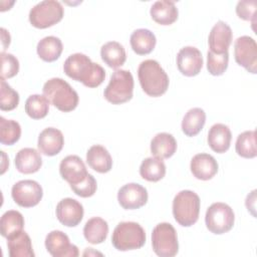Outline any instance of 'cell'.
Segmentation results:
<instances>
[{
  "instance_id": "f1b7e54d",
  "label": "cell",
  "mask_w": 257,
  "mask_h": 257,
  "mask_svg": "<svg viewBox=\"0 0 257 257\" xmlns=\"http://www.w3.org/2000/svg\"><path fill=\"white\" fill-rule=\"evenodd\" d=\"M206 122V112L201 107L189 109L182 120V131L188 137L197 136Z\"/></svg>"
},
{
  "instance_id": "74e56055",
  "label": "cell",
  "mask_w": 257,
  "mask_h": 257,
  "mask_svg": "<svg viewBox=\"0 0 257 257\" xmlns=\"http://www.w3.org/2000/svg\"><path fill=\"white\" fill-rule=\"evenodd\" d=\"M1 79L11 78L19 71V61L11 53L1 52Z\"/></svg>"
},
{
  "instance_id": "e575fe53",
  "label": "cell",
  "mask_w": 257,
  "mask_h": 257,
  "mask_svg": "<svg viewBox=\"0 0 257 257\" xmlns=\"http://www.w3.org/2000/svg\"><path fill=\"white\" fill-rule=\"evenodd\" d=\"M21 136L20 124L13 119L0 117V142L6 146L14 145Z\"/></svg>"
},
{
  "instance_id": "5bb4252c",
  "label": "cell",
  "mask_w": 257,
  "mask_h": 257,
  "mask_svg": "<svg viewBox=\"0 0 257 257\" xmlns=\"http://www.w3.org/2000/svg\"><path fill=\"white\" fill-rule=\"evenodd\" d=\"M177 66L179 71L186 76L199 74L203 67L201 51L194 46L183 47L177 55Z\"/></svg>"
},
{
  "instance_id": "ac0fdd59",
  "label": "cell",
  "mask_w": 257,
  "mask_h": 257,
  "mask_svg": "<svg viewBox=\"0 0 257 257\" xmlns=\"http://www.w3.org/2000/svg\"><path fill=\"white\" fill-rule=\"evenodd\" d=\"M63 145V135L55 127H46L39 134L37 147L39 152L45 156L52 157L59 154Z\"/></svg>"
},
{
  "instance_id": "7402d4cb",
  "label": "cell",
  "mask_w": 257,
  "mask_h": 257,
  "mask_svg": "<svg viewBox=\"0 0 257 257\" xmlns=\"http://www.w3.org/2000/svg\"><path fill=\"white\" fill-rule=\"evenodd\" d=\"M86 162L88 166L97 173H107L112 167V159L108 151L100 146L90 147L86 153Z\"/></svg>"
},
{
  "instance_id": "e0dca14e",
  "label": "cell",
  "mask_w": 257,
  "mask_h": 257,
  "mask_svg": "<svg viewBox=\"0 0 257 257\" xmlns=\"http://www.w3.org/2000/svg\"><path fill=\"white\" fill-rule=\"evenodd\" d=\"M232 29L224 21H218L211 29L209 34V48L210 51L216 54H222L228 51L232 42Z\"/></svg>"
},
{
  "instance_id": "d4e9b609",
  "label": "cell",
  "mask_w": 257,
  "mask_h": 257,
  "mask_svg": "<svg viewBox=\"0 0 257 257\" xmlns=\"http://www.w3.org/2000/svg\"><path fill=\"white\" fill-rule=\"evenodd\" d=\"M133 50L139 55H146L151 53L157 43L155 34L146 28L135 30L130 38Z\"/></svg>"
},
{
  "instance_id": "484cf974",
  "label": "cell",
  "mask_w": 257,
  "mask_h": 257,
  "mask_svg": "<svg viewBox=\"0 0 257 257\" xmlns=\"http://www.w3.org/2000/svg\"><path fill=\"white\" fill-rule=\"evenodd\" d=\"M7 247L10 257H34L31 239L25 231L9 237L7 239Z\"/></svg>"
},
{
  "instance_id": "f35d334b",
  "label": "cell",
  "mask_w": 257,
  "mask_h": 257,
  "mask_svg": "<svg viewBox=\"0 0 257 257\" xmlns=\"http://www.w3.org/2000/svg\"><path fill=\"white\" fill-rule=\"evenodd\" d=\"M71 190L74 192L75 195L81 197V198H88L94 195L96 192L97 184L94 177L90 174L87 175V177L80 183L76 185L70 186Z\"/></svg>"
},
{
  "instance_id": "9a60e30c",
  "label": "cell",
  "mask_w": 257,
  "mask_h": 257,
  "mask_svg": "<svg viewBox=\"0 0 257 257\" xmlns=\"http://www.w3.org/2000/svg\"><path fill=\"white\" fill-rule=\"evenodd\" d=\"M82 205L72 198H64L56 206V217L66 227L77 226L83 218Z\"/></svg>"
},
{
  "instance_id": "836d02e7",
  "label": "cell",
  "mask_w": 257,
  "mask_h": 257,
  "mask_svg": "<svg viewBox=\"0 0 257 257\" xmlns=\"http://www.w3.org/2000/svg\"><path fill=\"white\" fill-rule=\"evenodd\" d=\"M49 100L40 94H32L25 101V112L33 119H40L47 115Z\"/></svg>"
},
{
  "instance_id": "1f68e13d",
  "label": "cell",
  "mask_w": 257,
  "mask_h": 257,
  "mask_svg": "<svg viewBox=\"0 0 257 257\" xmlns=\"http://www.w3.org/2000/svg\"><path fill=\"white\" fill-rule=\"evenodd\" d=\"M23 227L24 218L20 212L9 210L2 215L0 220V232L6 239L22 231Z\"/></svg>"
},
{
  "instance_id": "2e32d148",
  "label": "cell",
  "mask_w": 257,
  "mask_h": 257,
  "mask_svg": "<svg viewBox=\"0 0 257 257\" xmlns=\"http://www.w3.org/2000/svg\"><path fill=\"white\" fill-rule=\"evenodd\" d=\"M59 173L70 186L82 182L88 175L83 161L75 155L65 157L59 165Z\"/></svg>"
},
{
  "instance_id": "9c48e42d",
  "label": "cell",
  "mask_w": 257,
  "mask_h": 257,
  "mask_svg": "<svg viewBox=\"0 0 257 257\" xmlns=\"http://www.w3.org/2000/svg\"><path fill=\"white\" fill-rule=\"evenodd\" d=\"M234 221V212L232 208L225 203H213L206 211V227L214 234L220 235L230 231L233 228Z\"/></svg>"
},
{
  "instance_id": "f546056e",
  "label": "cell",
  "mask_w": 257,
  "mask_h": 257,
  "mask_svg": "<svg viewBox=\"0 0 257 257\" xmlns=\"http://www.w3.org/2000/svg\"><path fill=\"white\" fill-rule=\"evenodd\" d=\"M38 56L46 61L52 62L59 58L62 53L63 45L61 40L56 36H46L42 38L36 47Z\"/></svg>"
},
{
  "instance_id": "ba28073f",
  "label": "cell",
  "mask_w": 257,
  "mask_h": 257,
  "mask_svg": "<svg viewBox=\"0 0 257 257\" xmlns=\"http://www.w3.org/2000/svg\"><path fill=\"white\" fill-rule=\"evenodd\" d=\"M154 252L160 257H174L179 251L177 231L172 224L164 222L158 224L152 233Z\"/></svg>"
},
{
  "instance_id": "d590c367",
  "label": "cell",
  "mask_w": 257,
  "mask_h": 257,
  "mask_svg": "<svg viewBox=\"0 0 257 257\" xmlns=\"http://www.w3.org/2000/svg\"><path fill=\"white\" fill-rule=\"evenodd\" d=\"M0 108L1 110H12L19 103V94L5 79L0 80Z\"/></svg>"
},
{
  "instance_id": "603a6c76",
  "label": "cell",
  "mask_w": 257,
  "mask_h": 257,
  "mask_svg": "<svg viewBox=\"0 0 257 257\" xmlns=\"http://www.w3.org/2000/svg\"><path fill=\"white\" fill-rule=\"evenodd\" d=\"M153 20L161 25H171L178 19V8L173 1H156L150 10Z\"/></svg>"
},
{
  "instance_id": "d6a6232c",
  "label": "cell",
  "mask_w": 257,
  "mask_h": 257,
  "mask_svg": "<svg viewBox=\"0 0 257 257\" xmlns=\"http://www.w3.org/2000/svg\"><path fill=\"white\" fill-rule=\"evenodd\" d=\"M236 153L245 159H252L257 156L256 132L246 131L240 134L235 145Z\"/></svg>"
},
{
  "instance_id": "8d00e7d4",
  "label": "cell",
  "mask_w": 257,
  "mask_h": 257,
  "mask_svg": "<svg viewBox=\"0 0 257 257\" xmlns=\"http://www.w3.org/2000/svg\"><path fill=\"white\" fill-rule=\"evenodd\" d=\"M229 62V53L224 52L222 54H216L211 51H208L207 54V69L212 75H222L227 67Z\"/></svg>"
},
{
  "instance_id": "60d3db41",
  "label": "cell",
  "mask_w": 257,
  "mask_h": 257,
  "mask_svg": "<svg viewBox=\"0 0 257 257\" xmlns=\"http://www.w3.org/2000/svg\"><path fill=\"white\" fill-rule=\"evenodd\" d=\"M1 45H2V51L4 52V50L9 46L10 44V35L8 33V31L5 28H1Z\"/></svg>"
},
{
  "instance_id": "d6986e66",
  "label": "cell",
  "mask_w": 257,
  "mask_h": 257,
  "mask_svg": "<svg viewBox=\"0 0 257 257\" xmlns=\"http://www.w3.org/2000/svg\"><path fill=\"white\" fill-rule=\"evenodd\" d=\"M191 172L193 176L202 181L211 180L218 172V163L215 158L209 154H197L191 160Z\"/></svg>"
},
{
  "instance_id": "52a82bcc",
  "label": "cell",
  "mask_w": 257,
  "mask_h": 257,
  "mask_svg": "<svg viewBox=\"0 0 257 257\" xmlns=\"http://www.w3.org/2000/svg\"><path fill=\"white\" fill-rule=\"evenodd\" d=\"M64 14V8L60 2L45 0L33 6L29 12V22L32 26L45 29L58 23Z\"/></svg>"
},
{
  "instance_id": "277c9868",
  "label": "cell",
  "mask_w": 257,
  "mask_h": 257,
  "mask_svg": "<svg viewBox=\"0 0 257 257\" xmlns=\"http://www.w3.org/2000/svg\"><path fill=\"white\" fill-rule=\"evenodd\" d=\"M201 201L199 196L190 190L179 192L173 200V215L183 227L194 225L199 218Z\"/></svg>"
},
{
  "instance_id": "8992f818",
  "label": "cell",
  "mask_w": 257,
  "mask_h": 257,
  "mask_svg": "<svg viewBox=\"0 0 257 257\" xmlns=\"http://www.w3.org/2000/svg\"><path fill=\"white\" fill-rule=\"evenodd\" d=\"M134 77L128 70L116 69L103 91L104 98L112 104H120L133 97Z\"/></svg>"
},
{
  "instance_id": "ffe728a7",
  "label": "cell",
  "mask_w": 257,
  "mask_h": 257,
  "mask_svg": "<svg viewBox=\"0 0 257 257\" xmlns=\"http://www.w3.org/2000/svg\"><path fill=\"white\" fill-rule=\"evenodd\" d=\"M15 166L22 174H33L39 171L42 166L40 153L33 148L21 149L15 156Z\"/></svg>"
},
{
  "instance_id": "44dd1931",
  "label": "cell",
  "mask_w": 257,
  "mask_h": 257,
  "mask_svg": "<svg viewBox=\"0 0 257 257\" xmlns=\"http://www.w3.org/2000/svg\"><path fill=\"white\" fill-rule=\"evenodd\" d=\"M232 140V134L228 125L224 123L213 124L208 133V144L210 148L219 154L229 150Z\"/></svg>"
},
{
  "instance_id": "5b68a950",
  "label": "cell",
  "mask_w": 257,
  "mask_h": 257,
  "mask_svg": "<svg viewBox=\"0 0 257 257\" xmlns=\"http://www.w3.org/2000/svg\"><path fill=\"white\" fill-rule=\"evenodd\" d=\"M111 243L118 251L140 249L146 243V232L139 223L120 222L113 230Z\"/></svg>"
},
{
  "instance_id": "30bf717a",
  "label": "cell",
  "mask_w": 257,
  "mask_h": 257,
  "mask_svg": "<svg viewBox=\"0 0 257 257\" xmlns=\"http://www.w3.org/2000/svg\"><path fill=\"white\" fill-rule=\"evenodd\" d=\"M11 196L20 207L31 208L41 201L43 190L36 181L22 180L13 185Z\"/></svg>"
},
{
  "instance_id": "cb8c5ba5",
  "label": "cell",
  "mask_w": 257,
  "mask_h": 257,
  "mask_svg": "<svg viewBox=\"0 0 257 257\" xmlns=\"http://www.w3.org/2000/svg\"><path fill=\"white\" fill-rule=\"evenodd\" d=\"M177 151V142L169 133H159L151 141V152L159 159H169Z\"/></svg>"
},
{
  "instance_id": "7c38bea8",
  "label": "cell",
  "mask_w": 257,
  "mask_h": 257,
  "mask_svg": "<svg viewBox=\"0 0 257 257\" xmlns=\"http://www.w3.org/2000/svg\"><path fill=\"white\" fill-rule=\"evenodd\" d=\"M45 247L53 257H76L78 248L69 242L68 236L59 230H53L45 238Z\"/></svg>"
},
{
  "instance_id": "4dcf8cb0",
  "label": "cell",
  "mask_w": 257,
  "mask_h": 257,
  "mask_svg": "<svg viewBox=\"0 0 257 257\" xmlns=\"http://www.w3.org/2000/svg\"><path fill=\"white\" fill-rule=\"evenodd\" d=\"M140 175L149 182H158L166 175V165L157 157L147 158L141 164Z\"/></svg>"
},
{
  "instance_id": "4fadbf2b",
  "label": "cell",
  "mask_w": 257,
  "mask_h": 257,
  "mask_svg": "<svg viewBox=\"0 0 257 257\" xmlns=\"http://www.w3.org/2000/svg\"><path fill=\"white\" fill-rule=\"evenodd\" d=\"M117 201L125 210L139 209L148 202L147 189L137 183L126 184L118 190Z\"/></svg>"
},
{
  "instance_id": "3957f363",
  "label": "cell",
  "mask_w": 257,
  "mask_h": 257,
  "mask_svg": "<svg viewBox=\"0 0 257 257\" xmlns=\"http://www.w3.org/2000/svg\"><path fill=\"white\" fill-rule=\"evenodd\" d=\"M43 95L57 109L63 112H68L78 104V94L71 85L59 77L48 79L42 88Z\"/></svg>"
},
{
  "instance_id": "83f0119b",
  "label": "cell",
  "mask_w": 257,
  "mask_h": 257,
  "mask_svg": "<svg viewBox=\"0 0 257 257\" xmlns=\"http://www.w3.org/2000/svg\"><path fill=\"white\" fill-rule=\"evenodd\" d=\"M100 56L102 61L111 68L121 66L126 59L123 46L116 41H109L103 44L100 48Z\"/></svg>"
},
{
  "instance_id": "4316f807",
  "label": "cell",
  "mask_w": 257,
  "mask_h": 257,
  "mask_svg": "<svg viewBox=\"0 0 257 257\" xmlns=\"http://www.w3.org/2000/svg\"><path fill=\"white\" fill-rule=\"evenodd\" d=\"M108 233V225L105 220L100 217L90 218L83 227V235L86 241L91 244L102 243Z\"/></svg>"
},
{
  "instance_id": "ab89813d",
  "label": "cell",
  "mask_w": 257,
  "mask_h": 257,
  "mask_svg": "<svg viewBox=\"0 0 257 257\" xmlns=\"http://www.w3.org/2000/svg\"><path fill=\"white\" fill-rule=\"evenodd\" d=\"M256 7V1H239L236 6V13L239 18L255 23Z\"/></svg>"
},
{
  "instance_id": "6da1fadb",
  "label": "cell",
  "mask_w": 257,
  "mask_h": 257,
  "mask_svg": "<svg viewBox=\"0 0 257 257\" xmlns=\"http://www.w3.org/2000/svg\"><path fill=\"white\" fill-rule=\"evenodd\" d=\"M65 74L73 80L82 82L85 86L93 88L100 85L105 78L104 69L83 53L69 55L63 64Z\"/></svg>"
},
{
  "instance_id": "7a4b0ae2",
  "label": "cell",
  "mask_w": 257,
  "mask_h": 257,
  "mask_svg": "<svg viewBox=\"0 0 257 257\" xmlns=\"http://www.w3.org/2000/svg\"><path fill=\"white\" fill-rule=\"evenodd\" d=\"M138 76L143 90L150 96H161L169 87V76L157 60L142 61L138 68Z\"/></svg>"
},
{
  "instance_id": "8fae6325",
  "label": "cell",
  "mask_w": 257,
  "mask_h": 257,
  "mask_svg": "<svg viewBox=\"0 0 257 257\" xmlns=\"http://www.w3.org/2000/svg\"><path fill=\"white\" fill-rule=\"evenodd\" d=\"M234 56L235 61L247 71L257 72V44L252 37L243 35L235 40Z\"/></svg>"
}]
</instances>
